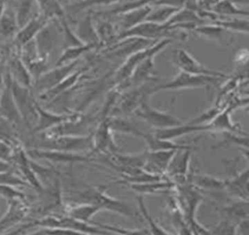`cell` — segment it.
Wrapping results in <instances>:
<instances>
[{
  "instance_id": "1",
  "label": "cell",
  "mask_w": 249,
  "mask_h": 235,
  "mask_svg": "<svg viewBox=\"0 0 249 235\" xmlns=\"http://www.w3.org/2000/svg\"><path fill=\"white\" fill-rule=\"evenodd\" d=\"M70 200L76 204H91L98 207L101 211H110L123 217L130 218H137V213H135L128 203L108 195L103 186H89L70 197Z\"/></svg>"
},
{
  "instance_id": "2",
  "label": "cell",
  "mask_w": 249,
  "mask_h": 235,
  "mask_svg": "<svg viewBox=\"0 0 249 235\" xmlns=\"http://www.w3.org/2000/svg\"><path fill=\"white\" fill-rule=\"evenodd\" d=\"M33 149L55 150L62 151H84L92 150L91 134L84 136H56L46 137L41 135Z\"/></svg>"
},
{
  "instance_id": "3",
  "label": "cell",
  "mask_w": 249,
  "mask_h": 235,
  "mask_svg": "<svg viewBox=\"0 0 249 235\" xmlns=\"http://www.w3.org/2000/svg\"><path fill=\"white\" fill-rule=\"evenodd\" d=\"M227 78L205 75H193L184 71H179L176 76L164 83L155 85L152 88V94L160 90H176L184 88H197V87H209L216 86L223 80Z\"/></svg>"
},
{
  "instance_id": "4",
  "label": "cell",
  "mask_w": 249,
  "mask_h": 235,
  "mask_svg": "<svg viewBox=\"0 0 249 235\" xmlns=\"http://www.w3.org/2000/svg\"><path fill=\"white\" fill-rule=\"evenodd\" d=\"M171 43L170 38H162L153 45L146 47L144 49H141L130 55H128L124 63L116 70L115 74L113 75V82L115 84H119L124 81H126L134 68L142 62L145 58H147L150 55L158 54L161 50L166 48Z\"/></svg>"
},
{
  "instance_id": "5",
  "label": "cell",
  "mask_w": 249,
  "mask_h": 235,
  "mask_svg": "<svg viewBox=\"0 0 249 235\" xmlns=\"http://www.w3.org/2000/svg\"><path fill=\"white\" fill-rule=\"evenodd\" d=\"M12 93L22 122L29 129H33L37 121V100L31 88L22 86L12 80Z\"/></svg>"
},
{
  "instance_id": "6",
  "label": "cell",
  "mask_w": 249,
  "mask_h": 235,
  "mask_svg": "<svg viewBox=\"0 0 249 235\" xmlns=\"http://www.w3.org/2000/svg\"><path fill=\"white\" fill-rule=\"evenodd\" d=\"M61 37V25L58 18H53L38 32L34 38L38 55L51 63V58Z\"/></svg>"
},
{
  "instance_id": "7",
  "label": "cell",
  "mask_w": 249,
  "mask_h": 235,
  "mask_svg": "<svg viewBox=\"0 0 249 235\" xmlns=\"http://www.w3.org/2000/svg\"><path fill=\"white\" fill-rule=\"evenodd\" d=\"M173 30L174 28L170 25H167L166 23L159 24L145 20L119 33L115 42L127 38H138L158 41L162 38H170L172 36Z\"/></svg>"
},
{
  "instance_id": "8",
  "label": "cell",
  "mask_w": 249,
  "mask_h": 235,
  "mask_svg": "<svg viewBox=\"0 0 249 235\" xmlns=\"http://www.w3.org/2000/svg\"><path fill=\"white\" fill-rule=\"evenodd\" d=\"M80 59L61 65L54 66L53 68L49 69L47 72L42 74L37 80L32 84L31 90L37 95L53 88L60 82H62L66 77H68L73 71H75L76 66L79 64Z\"/></svg>"
},
{
  "instance_id": "9",
  "label": "cell",
  "mask_w": 249,
  "mask_h": 235,
  "mask_svg": "<svg viewBox=\"0 0 249 235\" xmlns=\"http://www.w3.org/2000/svg\"><path fill=\"white\" fill-rule=\"evenodd\" d=\"M133 114L156 129L172 127L183 123L180 118L174 117L173 115L153 108L149 104L148 99L144 100L141 105L133 112Z\"/></svg>"
},
{
  "instance_id": "10",
  "label": "cell",
  "mask_w": 249,
  "mask_h": 235,
  "mask_svg": "<svg viewBox=\"0 0 249 235\" xmlns=\"http://www.w3.org/2000/svg\"><path fill=\"white\" fill-rule=\"evenodd\" d=\"M153 87L154 86H148L147 84H144L138 86L127 88L128 90H124V92L120 93L111 114L115 110L123 114L133 113L144 100L149 98V96L152 94Z\"/></svg>"
},
{
  "instance_id": "11",
  "label": "cell",
  "mask_w": 249,
  "mask_h": 235,
  "mask_svg": "<svg viewBox=\"0 0 249 235\" xmlns=\"http://www.w3.org/2000/svg\"><path fill=\"white\" fill-rule=\"evenodd\" d=\"M172 62L179 68L180 71H184L186 73H190L193 75H205L227 78L226 74L219 71H214L204 66L184 49H177L173 51Z\"/></svg>"
},
{
  "instance_id": "12",
  "label": "cell",
  "mask_w": 249,
  "mask_h": 235,
  "mask_svg": "<svg viewBox=\"0 0 249 235\" xmlns=\"http://www.w3.org/2000/svg\"><path fill=\"white\" fill-rule=\"evenodd\" d=\"M28 157L36 159H46L55 163H84L94 161V157L90 154L83 155L76 152L62 151L55 150H42V149H31L26 151Z\"/></svg>"
},
{
  "instance_id": "13",
  "label": "cell",
  "mask_w": 249,
  "mask_h": 235,
  "mask_svg": "<svg viewBox=\"0 0 249 235\" xmlns=\"http://www.w3.org/2000/svg\"><path fill=\"white\" fill-rule=\"evenodd\" d=\"M92 151L99 154H111L119 152V147L114 140L113 131L110 129L106 118L100 120L91 133Z\"/></svg>"
},
{
  "instance_id": "14",
  "label": "cell",
  "mask_w": 249,
  "mask_h": 235,
  "mask_svg": "<svg viewBox=\"0 0 249 235\" xmlns=\"http://www.w3.org/2000/svg\"><path fill=\"white\" fill-rule=\"evenodd\" d=\"M0 116L12 124L19 125L22 123L12 93V78L6 67L4 74V87L0 96Z\"/></svg>"
},
{
  "instance_id": "15",
  "label": "cell",
  "mask_w": 249,
  "mask_h": 235,
  "mask_svg": "<svg viewBox=\"0 0 249 235\" xmlns=\"http://www.w3.org/2000/svg\"><path fill=\"white\" fill-rule=\"evenodd\" d=\"M36 111H37V121L35 126L32 129V132L35 134L43 133L61 122L74 118L79 113V112L68 113V114L54 113L41 106L38 101L36 104Z\"/></svg>"
},
{
  "instance_id": "16",
  "label": "cell",
  "mask_w": 249,
  "mask_h": 235,
  "mask_svg": "<svg viewBox=\"0 0 249 235\" xmlns=\"http://www.w3.org/2000/svg\"><path fill=\"white\" fill-rule=\"evenodd\" d=\"M5 67L14 82L18 83L22 86L31 88L33 84L32 77L26 65L19 57L18 51L15 48L5 61Z\"/></svg>"
},
{
  "instance_id": "17",
  "label": "cell",
  "mask_w": 249,
  "mask_h": 235,
  "mask_svg": "<svg viewBox=\"0 0 249 235\" xmlns=\"http://www.w3.org/2000/svg\"><path fill=\"white\" fill-rule=\"evenodd\" d=\"M89 71V68H82L80 70L73 71L68 77H66L62 82H60L58 84L53 86V88L37 95L38 100L42 101L44 103H50L56 97L64 94L69 89L74 88L86 76V72Z\"/></svg>"
},
{
  "instance_id": "18",
  "label": "cell",
  "mask_w": 249,
  "mask_h": 235,
  "mask_svg": "<svg viewBox=\"0 0 249 235\" xmlns=\"http://www.w3.org/2000/svg\"><path fill=\"white\" fill-rule=\"evenodd\" d=\"M177 151H146V161L142 167L146 172L162 177L165 174L166 169Z\"/></svg>"
},
{
  "instance_id": "19",
  "label": "cell",
  "mask_w": 249,
  "mask_h": 235,
  "mask_svg": "<svg viewBox=\"0 0 249 235\" xmlns=\"http://www.w3.org/2000/svg\"><path fill=\"white\" fill-rule=\"evenodd\" d=\"M49 20L51 19L46 18L41 14L33 17L30 21H28L25 25L18 29L13 41L14 48L18 51L22 46H24L25 44H27L35 38L38 32L49 22Z\"/></svg>"
},
{
  "instance_id": "20",
  "label": "cell",
  "mask_w": 249,
  "mask_h": 235,
  "mask_svg": "<svg viewBox=\"0 0 249 235\" xmlns=\"http://www.w3.org/2000/svg\"><path fill=\"white\" fill-rule=\"evenodd\" d=\"M192 150H183L177 151L173 155L165 174L181 181H186V177L188 175V169L191 161Z\"/></svg>"
},
{
  "instance_id": "21",
  "label": "cell",
  "mask_w": 249,
  "mask_h": 235,
  "mask_svg": "<svg viewBox=\"0 0 249 235\" xmlns=\"http://www.w3.org/2000/svg\"><path fill=\"white\" fill-rule=\"evenodd\" d=\"M198 131H210L209 124H191L189 122L182 123L176 126L162 128V129H156L153 133L154 136L160 138V139H166V140H174L178 137L188 135L194 132Z\"/></svg>"
},
{
  "instance_id": "22",
  "label": "cell",
  "mask_w": 249,
  "mask_h": 235,
  "mask_svg": "<svg viewBox=\"0 0 249 235\" xmlns=\"http://www.w3.org/2000/svg\"><path fill=\"white\" fill-rule=\"evenodd\" d=\"M248 182L249 171L245 168L243 171L236 173L232 178L225 180L224 189L236 199L248 200Z\"/></svg>"
},
{
  "instance_id": "23",
  "label": "cell",
  "mask_w": 249,
  "mask_h": 235,
  "mask_svg": "<svg viewBox=\"0 0 249 235\" xmlns=\"http://www.w3.org/2000/svg\"><path fill=\"white\" fill-rule=\"evenodd\" d=\"M18 31V26L15 12L10 5H6L0 17V42L5 45L13 43Z\"/></svg>"
},
{
  "instance_id": "24",
  "label": "cell",
  "mask_w": 249,
  "mask_h": 235,
  "mask_svg": "<svg viewBox=\"0 0 249 235\" xmlns=\"http://www.w3.org/2000/svg\"><path fill=\"white\" fill-rule=\"evenodd\" d=\"M8 5L15 12L18 29L40 14L36 0H14Z\"/></svg>"
},
{
  "instance_id": "25",
  "label": "cell",
  "mask_w": 249,
  "mask_h": 235,
  "mask_svg": "<svg viewBox=\"0 0 249 235\" xmlns=\"http://www.w3.org/2000/svg\"><path fill=\"white\" fill-rule=\"evenodd\" d=\"M192 31H194L196 34L203 36L206 39L215 41L226 46H229L233 41V36L231 32L213 23H204L201 25H197Z\"/></svg>"
},
{
  "instance_id": "26",
  "label": "cell",
  "mask_w": 249,
  "mask_h": 235,
  "mask_svg": "<svg viewBox=\"0 0 249 235\" xmlns=\"http://www.w3.org/2000/svg\"><path fill=\"white\" fill-rule=\"evenodd\" d=\"M74 32L82 43L93 45L96 48L99 47V40L94 28L93 17L90 12L78 21Z\"/></svg>"
},
{
  "instance_id": "27",
  "label": "cell",
  "mask_w": 249,
  "mask_h": 235,
  "mask_svg": "<svg viewBox=\"0 0 249 235\" xmlns=\"http://www.w3.org/2000/svg\"><path fill=\"white\" fill-rule=\"evenodd\" d=\"M152 5H146L134 10H131L129 12L121 14L119 16H116L119 18L117 29H120V32H123L142 21L146 20L147 16L152 10Z\"/></svg>"
},
{
  "instance_id": "28",
  "label": "cell",
  "mask_w": 249,
  "mask_h": 235,
  "mask_svg": "<svg viewBox=\"0 0 249 235\" xmlns=\"http://www.w3.org/2000/svg\"><path fill=\"white\" fill-rule=\"evenodd\" d=\"M130 189L139 193L140 195L144 194H154V193H164L171 191L175 188L176 185L171 180H160L155 182H147L140 184H125Z\"/></svg>"
},
{
  "instance_id": "29",
  "label": "cell",
  "mask_w": 249,
  "mask_h": 235,
  "mask_svg": "<svg viewBox=\"0 0 249 235\" xmlns=\"http://www.w3.org/2000/svg\"><path fill=\"white\" fill-rule=\"evenodd\" d=\"M220 211L224 217L234 223H237L249 217V202L248 200L235 199L227 206L220 208Z\"/></svg>"
},
{
  "instance_id": "30",
  "label": "cell",
  "mask_w": 249,
  "mask_h": 235,
  "mask_svg": "<svg viewBox=\"0 0 249 235\" xmlns=\"http://www.w3.org/2000/svg\"><path fill=\"white\" fill-rule=\"evenodd\" d=\"M94 28L99 40L100 45H111L116 41V38L119 34L117 26L109 21L108 19H102L101 17L92 14Z\"/></svg>"
},
{
  "instance_id": "31",
  "label": "cell",
  "mask_w": 249,
  "mask_h": 235,
  "mask_svg": "<svg viewBox=\"0 0 249 235\" xmlns=\"http://www.w3.org/2000/svg\"><path fill=\"white\" fill-rule=\"evenodd\" d=\"M231 108H227L225 110H221L219 114L208 123L210 126V131H230L238 134H245L239 126L232 122L231 118Z\"/></svg>"
},
{
  "instance_id": "32",
  "label": "cell",
  "mask_w": 249,
  "mask_h": 235,
  "mask_svg": "<svg viewBox=\"0 0 249 235\" xmlns=\"http://www.w3.org/2000/svg\"><path fill=\"white\" fill-rule=\"evenodd\" d=\"M147 147L148 151H183V150H189L193 149L191 146L186 145H180L174 143L172 140H166V139H160L156 136H154L151 133H145L141 137Z\"/></svg>"
},
{
  "instance_id": "33",
  "label": "cell",
  "mask_w": 249,
  "mask_h": 235,
  "mask_svg": "<svg viewBox=\"0 0 249 235\" xmlns=\"http://www.w3.org/2000/svg\"><path fill=\"white\" fill-rule=\"evenodd\" d=\"M95 48L96 47L93 45L83 44L80 46H75V47H70V48L64 49V50H62L59 56L56 58V60L54 62V66H61V65L79 60L80 57L84 53L89 52Z\"/></svg>"
},
{
  "instance_id": "34",
  "label": "cell",
  "mask_w": 249,
  "mask_h": 235,
  "mask_svg": "<svg viewBox=\"0 0 249 235\" xmlns=\"http://www.w3.org/2000/svg\"><path fill=\"white\" fill-rule=\"evenodd\" d=\"M107 123L110 127V129L114 132H119L123 134H129L133 135L136 137H142L144 134L143 131H141L135 124L127 120L126 118H120V117H115V116H110L106 118Z\"/></svg>"
},
{
  "instance_id": "35",
  "label": "cell",
  "mask_w": 249,
  "mask_h": 235,
  "mask_svg": "<svg viewBox=\"0 0 249 235\" xmlns=\"http://www.w3.org/2000/svg\"><path fill=\"white\" fill-rule=\"evenodd\" d=\"M101 210L94 205L88 204V203H80V204H76L75 206L70 207L67 210V216H69L77 220L91 224L92 217L95 216Z\"/></svg>"
},
{
  "instance_id": "36",
  "label": "cell",
  "mask_w": 249,
  "mask_h": 235,
  "mask_svg": "<svg viewBox=\"0 0 249 235\" xmlns=\"http://www.w3.org/2000/svg\"><path fill=\"white\" fill-rule=\"evenodd\" d=\"M211 23L219 25L231 33L240 32L247 34L249 31L248 17L239 18L233 17H219L218 19L211 21Z\"/></svg>"
},
{
  "instance_id": "37",
  "label": "cell",
  "mask_w": 249,
  "mask_h": 235,
  "mask_svg": "<svg viewBox=\"0 0 249 235\" xmlns=\"http://www.w3.org/2000/svg\"><path fill=\"white\" fill-rule=\"evenodd\" d=\"M209 10L217 14L219 17H236L241 16L244 17H248L249 12L247 10L239 9L232 3L231 0H221L212 6Z\"/></svg>"
},
{
  "instance_id": "38",
  "label": "cell",
  "mask_w": 249,
  "mask_h": 235,
  "mask_svg": "<svg viewBox=\"0 0 249 235\" xmlns=\"http://www.w3.org/2000/svg\"><path fill=\"white\" fill-rule=\"evenodd\" d=\"M40 14L48 19L60 18L65 16L64 8L57 0H36Z\"/></svg>"
},
{
  "instance_id": "39",
  "label": "cell",
  "mask_w": 249,
  "mask_h": 235,
  "mask_svg": "<svg viewBox=\"0 0 249 235\" xmlns=\"http://www.w3.org/2000/svg\"><path fill=\"white\" fill-rule=\"evenodd\" d=\"M137 200V204L140 210V214L142 215L143 218L145 219V221L147 222V224L149 225V234L150 235H174L173 233H170L168 231H166L165 229H163L153 218L152 216L149 214V211L147 210L146 206H145V202L143 199V195H139L136 198Z\"/></svg>"
},
{
  "instance_id": "40",
  "label": "cell",
  "mask_w": 249,
  "mask_h": 235,
  "mask_svg": "<svg viewBox=\"0 0 249 235\" xmlns=\"http://www.w3.org/2000/svg\"><path fill=\"white\" fill-rule=\"evenodd\" d=\"M192 184L197 188L222 190L224 189L225 180H221L209 175H195L192 177Z\"/></svg>"
},
{
  "instance_id": "41",
  "label": "cell",
  "mask_w": 249,
  "mask_h": 235,
  "mask_svg": "<svg viewBox=\"0 0 249 235\" xmlns=\"http://www.w3.org/2000/svg\"><path fill=\"white\" fill-rule=\"evenodd\" d=\"M222 133V140L214 147L213 149L224 148L231 145H236L244 149H248V135L245 134H238L230 131H224Z\"/></svg>"
},
{
  "instance_id": "42",
  "label": "cell",
  "mask_w": 249,
  "mask_h": 235,
  "mask_svg": "<svg viewBox=\"0 0 249 235\" xmlns=\"http://www.w3.org/2000/svg\"><path fill=\"white\" fill-rule=\"evenodd\" d=\"M180 9H175L167 6H156V9L151 10L146 17V21H151L159 24L166 23L170 17Z\"/></svg>"
},
{
  "instance_id": "43",
  "label": "cell",
  "mask_w": 249,
  "mask_h": 235,
  "mask_svg": "<svg viewBox=\"0 0 249 235\" xmlns=\"http://www.w3.org/2000/svg\"><path fill=\"white\" fill-rule=\"evenodd\" d=\"M123 1L124 0H76L68 6L73 13H78L92 6H113Z\"/></svg>"
},
{
  "instance_id": "44",
  "label": "cell",
  "mask_w": 249,
  "mask_h": 235,
  "mask_svg": "<svg viewBox=\"0 0 249 235\" xmlns=\"http://www.w3.org/2000/svg\"><path fill=\"white\" fill-rule=\"evenodd\" d=\"M210 232L212 235H236V223L223 218Z\"/></svg>"
},
{
  "instance_id": "45",
  "label": "cell",
  "mask_w": 249,
  "mask_h": 235,
  "mask_svg": "<svg viewBox=\"0 0 249 235\" xmlns=\"http://www.w3.org/2000/svg\"><path fill=\"white\" fill-rule=\"evenodd\" d=\"M220 111H221L220 108L213 107V108L207 110L206 112L202 113L201 115L197 116L196 118L190 120L189 123H191V124H207L219 114Z\"/></svg>"
},
{
  "instance_id": "46",
  "label": "cell",
  "mask_w": 249,
  "mask_h": 235,
  "mask_svg": "<svg viewBox=\"0 0 249 235\" xmlns=\"http://www.w3.org/2000/svg\"><path fill=\"white\" fill-rule=\"evenodd\" d=\"M5 171L0 173V185H25L26 182L21 180L19 177L16 176L15 174Z\"/></svg>"
},
{
  "instance_id": "47",
  "label": "cell",
  "mask_w": 249,
  "mask_h": 235,
  "mask_svg": "<svg viewBox=\"0 0 249 235\" xmlns=\"http://www.w3.org/2000/svg\"><path fill=\"white\" fill-rule=\"evenodd\" d=\"M0 195L6 197L10 201H13L17 198L18 199L20 198L21 200L24 199V195L21 192L14 189L11 185H0Z\"/></svg>"
},
{
  "instance_id": "48",
  "label": "cell",
  "mask_w": 249,
  "mask_h": 235,
  "mask_svg": "<svg viewBox=\"0 0 249 235\" xmlns=\"http://www.w3.org/2000/svg\"><path fill=\"white\" fill-rule=\"evenodd\" d=\"M187 0H154L151 5L154 6H167L175 9H182L185 7Z\"/></svg>"
},
{
  "instance_id": "49",
  "label": "cell",
  "mask_w": 249,
  "mask_h": 235,
  "mask_svg": "<svg viewBox=\"0 0 249 235\" xmlns=\"http://www.w3.org/2000/svg\"><path fill=\"white\" fill-rule=\"evenodd\" d=\"M12 155H13L12 147L8 143L0 140V159L3 161H8L9 159L12 158Z\"/></svg>"
},
{
  "instance_id": "50",
  "label": "cell",
  "mask_w": 249,
  "mask_h": 235,
  "mask_svg": "<svg viewBox=\"0 0 249 235\" xmlns=\"http://www.w3.org/2000/svg\"><path fill=\"white\" fill-rule=\"evenodd\" d=\"M248 218L243 219L236 223V235H248L249 234Z\"/></svg>"
},
{
  "instance_id": "51",
  "label": "cell",
  "mask_w": 249,
  "mask_h": 235,
  "mask_svg": "<svg viewBox=\"0 0 249 235\" xmlns=\"http://www.w3.org/2000/svg\"><path fill=\"white\" fill-rule=\"evenodd\" d=\"M4 74H5V62L0 63V96L4 87Z\"/></svg>"
},
{
  "instance_id": "52",
  "label": "cell",
  "mask_w": 249,
  "mask_h": 235,
  "mask_svg": "<svg viewBox=\"0 0 249 235\" xmlns=\"http://www.w3.org/2000/svg\"><path fill=\"white\" fill-rule=\"evenodd\" d=\"M11 169V165L9 163H7L6 161H2L0 160V173L8 171Z\"/></svg>"
},
{
  "instance_id": "53",
  "label": "cell",
  "mask_w": 249,
  "mask_h": 235,
  "mask_svg": "<svg viewBox=\"0 0 249 235\" xmlns=\"http://www.w3.org/2000/svg\"><path fill=\"white\" fill-rule=\"evenodd\" d=\"M5 6H6V4L2 0H0V17H1V15H2L4 9H5Z\"/></svg>"
},
{
  "instance_id": "54",
  "label": "cell",
  "mask_w": 249,
  "mask_h": 235,
  "mask_svg": "<svg viewBox=\"0 0 249 235\" xmlns=\"http://www.w3.org/2000/svg\"><path fill=\"white\" fill-rule=\"evenodd\" d=\"M2 1H3V2L6 4V5H8V4H10L11 2H13L14 0H2Z\"/></svg>"
}]
</instances>
